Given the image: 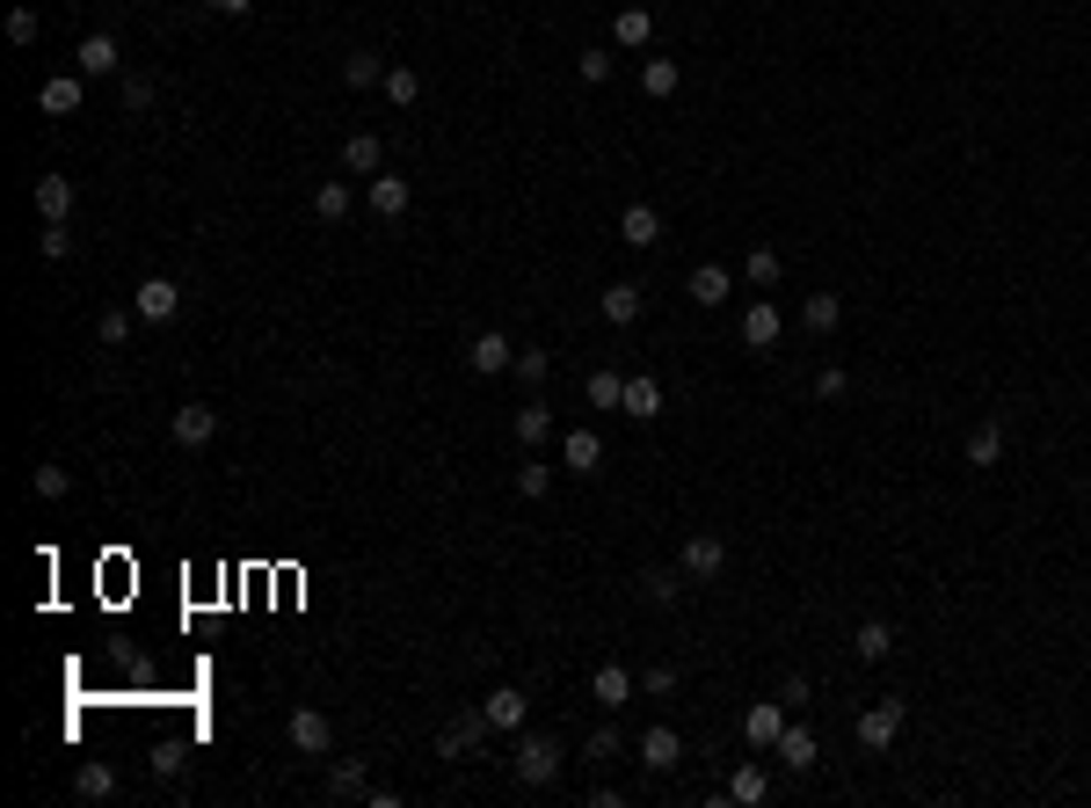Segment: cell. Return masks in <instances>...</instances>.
Returning a JSON list of instances; mask_svg holds the SVG:
<instances>
[{"label": "cell", "instance_id": "6da1fadb", "mask_svg": "<svg viewBox=\"0 0 1091 808\" xmlns=\"http://www.w3.org/2000/svg\"><path fill=\"white\" fill-rule=\"evenodd\" d=\"M509 765H517V780H524V786H554L560 780V743H554V735H517Z\"/></svg>", "mask_w": 1091, "mask_h": 808}, {"label": "cell", "instance_id": "7a4b0ae2", "mask_svg": "<svg viewBox=\"0 0 1091 808\" xmlns=\"http://www.w3.org/2000/svg\"><path fill=\"white\" fill-rule=\"evenodd\" d=\"M131 314L153 320V328H161V320H175V314H182V285H175V277H145L139 292H131Z\"/></svg>", "mask_w": 1091, "mask_h": 808}, {"label": "cell", "instance_id": "3957f363", "mask_svg": "<svg viewBox=\"0 0 1091 808\" xmlns=\"http://www.w3.org/2000/svg\"><path fill=\"white\" fill-rule=\"evenodd\" d=\"M481 743H487V714H481V707H473V714H452V721H444V735H436V758H473Z\"/></svg>", "mask_w": 1091, "mask_h": 808}, {"label": "cell", "instance_id": "277c9868", "mask_svg": "<svg viewBox=\"0 0 1091 808\" xmlns=\"http://www.w3.org/2000/svg\"><path fill=\"white\" fill-rule=\"evenodd\" d=\"M291 750H306V758H328L335 750V721L320 707H299L291 714Z\"/></svg>", "mask_w": 1091, "mask_h": 808}, {"label": "cell", "instance_id": "5b68a950", "mask_svg": "<svg viewBox=\"0 0 1091 808\" xmlns=\"http://www.w3.org/2000/svg\"><path fill=\"white\" fill-rule=\"evenodd\" d=\"M677 568H684V576H699V583H706V576H721V568H727V539L721 532H692V539H684V554H677Z\"/></svg>", "mask_w": 1091, "mask_h": 808}, {"label": "cell", "instance_id": "8992f818", "mask_svg": "<svg viewBox=\"0 0 1091 808\" xmlns=\"http://www.w3.org/2000/svg\"><path fill=\"white\" fill-rule=\"evenodd\" d=\"M364 204H371V212H379V219H401V212H408V204H415V190H408V175H371V182H364Z\"/></svg>", "mask_w": 1091, "mask_h": 808}, {"label": "cell", "instance_id": "52a82bcc", "mask_svg": "<svg viewBox=\"0 0 1091 808\" xmlns=\"http://www.w3.org/2000/svg\"><path fill=\"white\" fill-rule=\"evenodd\" d=\"M640 765H648V772H677L684 765V735L670 729V721H655V729L640 735Z\"/></svg>", "mask_w": 1091, "mask_h": 808}, {"label": "cell", "instance_id": "ba28073f", "mask_svg": "<svg viewBox=\"0 0 1091 808\" xmlns=\"http://www.w3.org/2000/svg\"><path fill=\"white\" fill-rule=\"evenodd\" d=\"M902 714H910L902 699H880V707H866V714H859V743H866V750H888V743H896V729H902Z\"/></svg>", "mask_w": 1091, "mask_h": 808}, {"label": "cell", "instance_id": "9c48e42d", "mask_svg": "<svg viewBox=\"0 0 1091 808\" xmlns=\"http://www.w3.org/2000/svg\"><path fill=\"white\" fill-rule=\"evenodd\" d=\"M778 729H786V699H757V707L743 714V743H750V750H772Z\"/></svg>", "mask_w": 1091, "mask_h": 808}, {"label": "cell", "instance_id": "30bf717a", "mask_svg": "<svg viewBox=\"0 0 1091 808\" xmlns=\"http://www.w3.org/2000/svg\"><path fill=\"white\" fill-rule=\"evenodd\" d=\"M73 66H80V74H88V80H102V74H117V66H124V51H117V37H110V29H96V37H80V51H73Z\"/></svg>", "mask_w": 1091, "mask_h": 808}, {"label": "cell", "instance_id": "8fae6325", "mask_svg": "<svg viewBox=\"0 0 1091 808\" xmlns=\"http://www.w3.org/2000/svg\"><path fill=\"white\" fill-rule=\"evenodd\" d=\"M342 175H386L379 131H350V139H342Z\"/></svg>", "mask_w": 1091, "mask_h": 808}, {"label": "cell", "instance_id": "7c38bea8", "mask_svg": "<svg viewBox=\"0 0 1091 808\" xmlns=\"http://www.w3.org/2000/svg\"><path fill=\"white\" fill-rule=\"evenodd\" d=\"M589 699H597L605 714H619V707L633 699V670H626V662H597V678H589Z\"/></svg>", "mask_w": 1091, "mask_h": 808}, {"label": "cell", "instance_id": "4fadbf2b", "mask_svg": "<svg viewBox=\"0 0 1091 808\" xmlns=\"http://www.w3.org/2000/svg\"><path fill=\"white\" fill-rule=\"evenodd\" d=\"M29 197H37V219H45V226H66L73 219V182H66V175H37V190H29Z\"/></svg>", "mask_w": 1091, "mask_h": 808}, {"label": "cell", "instance_id": "5bb4252c", "mask_svg": "<svg viewBox=\"0 0 1091 808\" xmlns=\"http://www.w3.org/2000/svg\"><path fill=\"white\" fill-rule=\"evenodd\" d=\"M466 365H473V371H509V365H517V350H509L503 328H481V336L466 343Z\"/></svg>", "mask_w": 1091, "mask_h": 808}, {"label": "cell", "instance_id": "9a60e30c", "mask_svg": "<svg viewBox=\"0 0 1091 808\" xmlns=\"http://www.w3.org/2000/svg\"><path fill=\"white\" fill-rule=\"evenodd\" d=\"M212 438H218V408L182 401V408H175V444H190V452H196V444H212Z\"/></svg>", "mask_w": 1091, "mask_h": 808}, {"label": "cell", "instance_id": "2e32d148", "mask_svg": "<svg viewBox=\"0 0 1091 808\" xmlns=\"http://www.w3.org/2000/svg\"><path fill=\"white\" fill-rule=\"evenodd\" d=\"M772 758L786 765V772H815V735L800 729V721H786V729H778V743H772Z\"/></svg>", "mask_w": 1091, "mask_h": 808}, {"label": "cell", "instance_id": "e0dca14e", "mask_svg": "<svg viewBox=\"0 0 1091 808\" xmlns=\"http://www.w3.org/2000/svg\"><path fill=\"white\" fill-rule=\"evenodd\" d=\"M481 714H487V729L517 735V729H524V692H517V685H495V692L481 699Z\"/></svg>", "mask_w": 1091, "mask_h": 808}, {"label": "cell", "instance_id": "ac0fdd59", "mask_svg": "<svg viewBox=\"0 0 1091 808\" xmlns=\"http://www.w3.org/2000/svg\"><path fill=\"white\" fill-rule=\"evenodd\" d=\"M778 328H786V320H778L772 299H750V306H743V343H750V350H772Z\"/></svg>", "mask_w": 1091, "mask_h": 808}, {"label": "cell", "instance_id": "d6986e66", "mask_svg": "<svg viewBox=\"0 0 1091 808\" xmlns=\"http://www.w3.org/2000/svg\"><path fill=\"white\" fill-rule=\"evenodd\" d=\"M80 80L88 74H51L45 88H37V110H45V117H73V110H80Z\"/></svg>", "mask_w": 1091, "mask_h": 808}, {"label": "cell", "instance_id": "ffe728a7", "mask_svg": "<svg viewBox=\"0 0 1091 808\" xmlns=\"http://www.w3.org/2000/svg\"><path fill=\"white\" fill-rule=\"evenodd\" d=\"M509 430H517V444H524V452H538V444L554 438V408H546V401H524V408L509 416Z\"/></svg>", "mask_w": 1091, "mask_h": 808}, {"label": "cell", "instance_id": "44dd1931", "mask_svg": "<svg viewBox=\"0 0 1091 808\" xmlns=\"http://www.w3.org/2000/svg\"><path fill=\"white\" fill-rule=\"evenodd\" d=\"M684 292H692V306H727V292H735V277H727L721 263H699V269H692V285H684Z\"/></svg>", "mask_w": 1091, "mask_h": 808}, {"label": "cell", "instance_id": "7402d4cb", "mask_svg": "<svg viewBox=\"0 0 1091 808\" xmlns=\"http://www.w3.org/2000/svg\"><path fill=\"white\" fill-rule=\"evenodd\" d=\"M619 241H626V248H655V241H662L655 204H626V212H619Z\"/></svg>", "mask_w": 1091, "mask_h": 808}, {"label": "cell", "instance_id": "603a6c76", "mask_svg": "<svg viewBox=\"0 0 1091 808\" xmlns=\"http://www.w3.org/2000/svg\"><path fill=\"white\" fill-rule=\"evenodd\" d=\"M837 320H845V299L837 292H808L800 299V328H808V336H829Z\"/></svg>", "mask_w": 1091, "mask_h": 808}, {"label": "cell", "instance_id": "cb8c5ba5", "mask_svg": "<svg viewBox=\"0 0 1091 808\" xmlns=\"http://www.w3.org/2000/svg\"><path fill=\"white\" fill-rule=\"evenodd\" d=\"M560 459H568V474H597L605 438H597V430H568V438H560Z\"/></svg>", "mask_w": 1091, "mask_h": 808}, {"label": "cell", "instance_id": "d4e9b609", "mask_svg": "<svg viewBox=\"0 0 1091 808\" xmlns=\"http://www.w3.org/2000/svg\"><path fill=\"white\" fill-rule=\"evenodd\" d=\"M648 37H655V15H648V8H619V15H611V45H619V51H640Z\"/></svg>", "mask_w": 1091, "mask_h": 808}, {"label": "cell", "instance_id": "484cf974", "mask_svg": "<svg viewBox=\"0 0 1091 808\" xmlns=\"http://www.w3.org/2000/svg\"><path fill=\"white\" fill-rule=\"evenodd\" d=\"M619 408H626L633 422H655V416H662V387H655L648 371H633V379H626V401H619Z\"/></svg>", "mask_w": 1091, "mask_h": 808}, {"label": "cell", "instance_id": "4316f807", "mask_svg": "<svg viewBox=\"0 0 1091 808\" xmlns=\"http://www.w3.org/2000/svg\"><path fill=\"white\" fill-rule=\"evenodd\" d=\"M640 306H648V299H640V285H611V292L597 299V314H605L611 328H633V320H640Z\"/></svg>", "mask_w": 1091, "mask_h": 808}, {"label": "cell", "instance_id": "83f0119b", "mask_svg": "<svg viewBox=\"0 0 1091 808\" xmlns=\"http://www.w3.org/2000/svg\"><path fill=\"white\" fill-rule=\"evenodd\" d=\"M379 88H386L393 110H415V102H422V74H415V66H401V59L386 66V80H379Z\"/></svg>", "mask_w": 1091, "mask_h": 808}, {"label": "cell", "instance_id": "f1b7e54d", "mask_svg": "<svg viewBox=\"0 0 1091 808\" xmlns=\"http://www.w3.org/2000/svg\"><path fill=\"white\" fill-rule=\"evenodd\" d=\"M73 794H80V801H110V794H117V772H110L102 758H88L80 772H73Z\"/></svg>", "mask_w": 1091, "mask_h": 808}, {"label": "cell", "instance_id": "f546056e", "mask_svg": "<svg viewBox=\"0 0 1091 808\" xmlns=\"http://www.w3.org/2000/svg\"><path fill=\"white\" fill-rule=\"evenodd\" d=\"M851 648H859V662H880L888 648H896V627H888V619H859V634H851Z\"/></svg>", "mask_w": 1091, "mask_h": 808}, {"label": "cell", "instance_id": "4dcf8cb0", "mask_svg": "<svg viewBox=\"0 0 1091 808\" xmlns=\"http://www.w3.org/2000/svg\"><path fill=\"white\" fill-rule=\"evenodd\" d=\"M350 204H357V197H350V182H342V175H328V182L314 190V212H320L328 226H342V219H350Z\"/></svg>", "mask_w": 1091, "mask_h": 808}, {"label": "cell", "instance_id": "1f68e13d", "mask_svg": "<svg viewBox=\"0 0 1091 808\" xmlns=\"http://www.w3.org/2000/svg\"><path fill=\"white\" fill-rule=\"evenodd\" d=\"M328 794H335V801H357V794H371V780H364V758H335V772H328Z\"/></svg>", "mask_w": 1091, "mask_h": 808}, {"label": "cell", "instance_id": "d6a6232c", "mask_svg": "<svg viewBox=\"0 0 1091 808\" xmlns=\"http://www.w3.org/2000/svg\"><path fill=\"white\" fill-rule=\"evenodd\" d=\"M640 88H648L655 102L677 96V88H684V66H677V59H648V66H640Z\"/></svg>", "mask_w": 1091, "mask_h": 808}, {"label": "cell", "instance_id": "836d02e7", "mask_svg": "<svg viewBox=\"0 0 1091 808\" xmlns=\"http://www.w3.org/2000/svg\"><path fill=\"white\" fill-rule=\"evenodd\" d=\"M640 597H648V605H677L684 597V568H648V576H640Z\"/></svg>", "mask_w": 1091, "mask_h": 808}, {"label": "cell", "instance_id": "e575fe53", "mask_svg": "<svg viewBox=\"0 0 1091 808\" xmlns=\"http://www.w3.org/2000/svg\"><path fill=\"white\" fill-rule=\"evenodd\" d=\"M342 80H350V88H379V80H386V59H379V51H350V59H342Z\"/></svg>", "mask_w": 1091, "mask_h": 808}, {"label": "cell", "instance_id": "d590c367", "mask_svg": "<svg viewBox=\"0 0 1091 808\" xmlns=\"http://www.w3.org/2000/svg\"><path fill=\"white\" fill-rule=\"evenodd\" d=\"M997 459H1004V430H997V422H975L968 430V466H997Z\"/></svg>", "mask_w": 1091, "mask_h": 808}, {"label": "cell", "instance_id": "8d00e7d4", "mask_svg": "<svg viewBox=\"0 0 1091 808\" xmlns=\"http://www.w3.org/2000/svg\"><path fill=\"white\" fill-rule=\"evenodd\" d=\"M764 794H772V780H764V765H743V772L727 780V801H743V808H757Z\"/></svg>", "mask_w": 1091, "mask_h": 808}, {"label": "cell", "instance_id": "74e56055", "mask_svg": "<svg viewBox=\"0 0 1091 808\" xmlns=\"http://www.w3.org/2000/svg\"><path fill=\"white\" fill-rule=\"evenodd\" d=\"M131 320H139L131 306H110V314L96 320V343H102V350H124V343H131Z\"/></svg>", "mask_w": 1091, "mask_h": 808}, {"label": "cell", "instance_id": "f35d334b", "mask_svg": "<svg viewBox=\"0 0 1091 808\" xmlns=\"http://www.w3.org/2000/svg\"><path fill=\"white\" fill-rule=\"evenodd\" d=\"M743 277H750L757 292H772L778 285V248H750V255H743Z\"/></svg>", "mask_w": 1091, "mask_h": 808}, {"label": "cell", "instance_id": "ab89813d", "mask_svg": "<svg viewBox=\"0 0 1091 808\" xmlns=\"http://www.w3.org/2000/svg\"><path fill=\"white\" fill-rule=\"evenodd\" d=\"M582 393H589V408H619V401H626V379H619V371H589Z\"/></svg>", "mask_w": 1091, "mask_h": 808}, {"label": "cell", "instance_id": "60d3db41", "mask_svg": "<svg viewBox=\"0 0 1091 808\" xmlns=\"http://www.w3.org/2000/svg\"><path fill=\"white\" fill-rule=\"evenodd\" d=\"M546 489H554V466H546V459H524V466H517V495H524V503H538Z\"/></svg>", "mask_w": 1091, "mask_h": 808}, {"label": "cell", "instance_id": "b9f144b4", "mask_svg": "<svg viewBox=\"0 0 1091 808\" xmlns=\"http://www.w3.org/2000/svg\"><path fill=\"white\" fill-rule=\"evenodd\" d=\"M29 489L45 495V503H59V495L73 489V474H66V466H37V474H29Z\"/></svg>", "mask_w": 1091, "mask_h": 808}, {"label": "cell", "instance_id": "7bdbcfd3", "mask_svg": "<svg viewBox=\"0 0 1091 808\" xmlns=\"http://www.w3.org/2000/svg\"><path fill=\"white\" fill-rule=\"evenodd\" d=\"M117 96H124V110L139 117V110H153V80H145V74H124V88H117Z\"/></svg>", "mask_w": 1091, "mask_h": 808}, {"label": "cell", "instance_id": "ee69618b", "mask_svg": "<svg viewBox=\"0 0 1091 808\" xmlns=\"http://www.w3.org/2000/svg\"><path fill=\"white\" fill-rule=\"evenodd\" d=\"M582 750H589V758H597V765H611V758H619V750H626V735H619V729H597V735H589V743H582Z\"/></svg>", "mask_w": 1091, "mask_h": 808}, {"label": "cell", "instance_id": "f6af8a7d", "mask_svg": "<svg viewBox=\"0 0 1091 808\" xmlns=\"http://www.w3.org/2000/svg\"><path fill=\"white\" fill-rule=\"evenodd\" d=\"M546 371H554V357H546V350H517V379H524V387H538Z\"/></svg>", "mask_w": 1091, "mask_h": 808}, {"label": "cell", "instance_id": "bcb514c9", "mask_svg": "<svg viewBox=\"0 0 1091 808\" xmlns=\"http://www.w3.org/2000/svg\"><path fill=\"white\" fill-rule=\"evenodd\" d=\"M8 45H37V8H15V15H8Z\"/></svg>", "mask_w": 1091, "mask_h": 808}, {"label": "cell", "instance_id": "7dc6e473", "mask_svg": "<svg viewBox=\"0 0 1091 808\" xmlns=\"http://www.w3.org/2000/svg\"><path fill=\"white\" fill-rule=\"evenodd\" d=\"M37 248H45V263H59V255L73 248V233H66V226H45V233H37Z\"/></svg>", "mask_w": 1091, "mask_h": 808}, {"label": "cell", "instance_id": "c3c4849f", "mask_svg": "<svg viewBox=\"0 0 1091 808\" xmlns=\"http://www.w3.org/2000/svg\"><path fill=\"white\" fill-rule=\"evenodd\" d=\"M815 393H823V401H845V393H851V379H845L837 365H829V371H815Z\"/></svg>", "mask_w": 1091, "mask_h": 808}, {"label": "cell", "instance_id": "681fc988", "mask_svg": "<svg viewBox=\"0 0 1091 808\" xmlns=\"http://www.w3.org/2000/svg\"><path fill=\"white\" fill-rule=\"evenodd\" d=\"M575 66H582V80H611V51H582Z\"/></svg>", "mask_w": 1091, "mask_h": 808}, {"label": "cell", "instance_id": "f907efd6", "mask_svg": "<svg viewBox=\"0 0 1091 808\" xmlns=\"http://www.w3.org/2000/svg\"><path fill=\"white\" fill-rule=\"evenodd\" d=\"M640 685H648L655 699H662V692H677V670H670V662H655V670H648V678H640Z\"/></svg>", "mask_w": 1091, "mask_h": 808}, {"label": "cell", "instance_id": "816d5d0a", "mask_svg": "<svg viewBox=\"0 0 1091 808\" xmlns=\"http://www.w3.org/2000/svg\"><path fill=\"white\" fill-rule=\"evenodd\" d=\"M212 8H218V15H248L255 0H212Z\"/></svg>", "mask_w": 1091, "mask_h": 808}]
</instances>
